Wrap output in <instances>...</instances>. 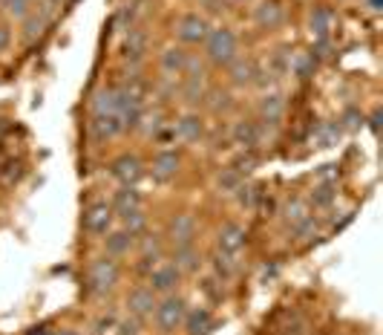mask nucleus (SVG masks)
<instances>
[{
	"mask_svg": "<svg viewBox=\"0 0 383 335\" xmlns=\"http://www.w3.org/2000/svg\"><path fill=\"white\" fill-rule=\"evenodd\" d=\"M205 55L210 64L216 66H228L237 55H240V44H237V35L228 29V26H216L208 32L205 38Z\"/></svg>",
	"mask_w": 383,
	"mask_h": 335,
	"instance_id": "nucleus-1",
	"label": "nucleus"
},
{
	"mask_svg": "<svg viewBox=\"0 0 383 335\" xmlns=\"http://www.w3.org/2000/svg\"><path fill=\"white\" fill-rule=\"evenodd\" d=\"M118 275H121V272H118V263H116V257L104 254V257L93 260L87 281H90V289H93L96 295H107V292H113V289H116Z\"/></svg>",
	"mask_w": 383,
	"mask_h": 335,
	"instance_id": "nucleus-2",
	"label": "nucleus"
},
{
	"mask_svg": "<svg viewBox=\"0 0 383 335\" xmlns=\"http://www.w3.org/2000/svg\"><path fill=\"white\" fill-rule=\"evenodd\" d=\"M153 315H156V326L168 335V332H173V329H179V326L185 324L188 304H185V298H179V295H165V298L156 304V309H153Z\"/></svg>",
	"mask_w": 383,
	"mask_h": 335,
	"instance_id": "nucleus-3",
	"label": "nucleus"
},
{
	"mask_svg": "<svg viewBox=\"0 0 383 335\" xmlns=\"http://www.w3.org/2000/svg\"><path fill=\"white\" fill-rule=\"evenodd\" d=\"M208 32H210V26H208V21L202 18V15H182L179 21H176V38L182 41V44H190V46H196V44H205V38H208Z\"/></svg>",
	"mask_w": 383,
	"mask_h": 335,
	"instance_id": "nucleus-4",
	"label": "nucleus"
},
{
	"mask_svg": "<svg viewBox=\"0 0 383 335\" xmlns=\"http://www.w3.org/2000/svg\"><path fill=\"white\" fill-rule=\"evenodd\" d=\"M113 220H116V211L113 206L107 203H93L87 211H84V229L96 237H104L113 231Z\"/></svg>",
	"mask_w": 383,
	"mask_h": 335,
	"instance_id": "nucleus-5",
	"label": "nucleus"
},
{
	"mask_svg": "<svg viewBox=\"0 0 383 335\" xmlns=\"http://www.w3.org/2000/svg\"><path fill=\"white\" fill-rule=\"evenodd\" d=\"M156 304H159V295L153 292L150 286H138V289H133V292L127 295V312H130L136 321L150 318L153 309H156Z\"/></svg>",
	"mask_w": 383,
	"mask_h": 335,
	"instance_id": "nucleus-6",
	"label": "nucleus"
},
{
	"mask_svg": "<svg viewBox=\"0 0 383 335\" xmlns=\"http://www.w3.org/2000/svg\"><path fill=\"white\" fill-rule=\"evenodd\" d=\"M182 281V272L176 269L173 263H165V266H156V269L150 272V289L156 295H173L176 286Z\"/></svg>",
	"mask_w": 383,
	"mask_h": 335,
	"instance_id": "nucleus-7",
	"label": "nucleus"
},
{
	"mask_svg": "<svg viewBox=\"0 0 383 335\" xmlns=\"http://www.w3.org/2000/svg\"><path fill=\"white\" fill-rule=\"evenodd\" d=\"M90 133L98 139V142H107V139H116L124 133V121L118 113H96L93 121H90Z\"/></svg>",
	"mask_w": 383,
	"mask_h": 335,
	"instance_id": "nucleus-8",
	"label": "nucleus"
},
{
	"mask_svg": "<svg viewBox=\"0 0 383 335\" xmlns=\"http://www.w3.org/2000/svg\"><path fill=\"white\" fill-rule=\"evenodd\" d=\"M245 240H248V231L240 226V223H225L222 229H219V237H216V243H219V251H225V254H240L242 249H245Z\"/></svg>",
	"mask_w": 383,
	"mask_h": 335,
	"instance_id": "nucleus-9",
	"label": "nucleus"
},
{
	"mask_svg": "<svg viewBox=\"0 0 383 335\" xmlns=\"http://www.w3.org/2000/svg\"><path fill=\"white\" fill-rule=\"evenodd\" d=\"M188 64H190V52L185 46H165L162 55H159V66H162V73L165 76H182L188 70Z\"/></svg>",
	"mask_w": 383,
	"mask_h": 335,
	"instance_id": "nucleus-10",
	"label": "nucleus"
},
{
	"mask_svg": "<svg viewBox=\"0 0 383 335\" xmlns=\"http://www.w3.org/2000/svg\"><path fill=\"white\" fill-rule=\"evenodd\" d=\"M113 176H116L121 185H136V182L144 176L141 159H138V156H130V154L118 156V159L113 162Z\"/></svg>",
	"mask_w": 383,
	"mask_h": 335,
	"instance_id": "nucleus-11",
	"label": "nucleus"
},
{
	"mask_svg": "<svg viewBox=\"0 0 383 335\" xmlns=\"http://www.w3.org/2000/svg\"><path fill=\"white\" fill-rule=\"evenodd\" d=\"M231 136H234V142H237L240 148L251 151V148H257V145L262 142V127H260L257 121H248V119H242V121H237V124H234Z\"/></svg>",
	"mask_w": 383,
	"mask_h": 335,
	"instance_id": "nucleus-12",
	"label": "nucleus"
},
{
	"mask_svg": "<svg viewBox=\"0 0 383 335\" xmlns=\"http://www.w3.org/2000/svg\"><path fill=\"white\" fill-rule=\"evenodd\" d=\"M124 58L130 61V64H141V58H144V52H147V32L144 29H138V26H133V29H127V38H124Z\"/></svg>",
	"mask_w": 383,
	"mask_h": 335,
	"instance_id": "nucleus-13",
	"label": "nucleus"
},
{
	"mask_svg": "<svg viewBox=\"0 0 383 335\" xmlns=\"http://www.w3.org/2000/svg\"><path fill=\"white\" fill-rule=\"evenodd\" d=\"M193 237H196V220H193V214H176L170 220V240L176 246H188V243H193Z\"/></svg>",
	"mask_w": 383,
	"mask_h": 335,
	"instance_id": "nucleus-14",
	"label": "nucleus"
},
{
	"mask_svg": "<svg viewBox=\"0 0 383 335\" xmlns=\"http://www.w3.org/2000/svg\"><path fill=\"white\" fill-rule=\"evenodd\" d=\"M133 243H136V234H130L127 229H116V231L104 234V249H107L110 257H124V254H130Z\"/></svg>",
	"mask_w": 383,
	"mask_h": 335,
	"instance_id": "nucleus-15",
	"label": "nucleus"
},
{
	"mask_svg": "<svg viewBox=\"0 0 383 335\" xmlns=\"http://www.w3.org/2000/svg\"><path fill=\"white\" fill-rule=\"evenodd\" d=\"M176 174H179V156L173 151H162L156 159H153V179L170 182Z\"/></svg>",
	"mask_w": 383,
	"mask_h": 335,
	"instance_id": "nucleus-16",
	"label": "nucleus"
},
{
	"mask_svg": "<svg viewBox=\"0 0 383 335\" xmlns=\"http://www.w3.org/2000/svg\"><path fill=\"white\" fill-rule=\"evenodd\" d=\"M309 26L315 38H332V26H335V12L329 6H315L309 15Z\"/></svg>",
	"mask_w": 383,
	"mask_h": 335,
	"instance_id": "nucleus-17",
	"label": "nucleus"
},
{
	"mask_svg": "<svg viewBox=\"0 0 383 335\" xmlns=\"http://www.w3.org/2000/svg\"><path fill=\"white\" fill-rule=\"evenodd\" d=\"M113 211H118V217L121 214H127V211H133V209H141V194L136 191V185H121V191H116L113 194Z\"/></svg>",
	"mask_w": 383,
	"mask_h": 335,
	"instance_id": "nucleus-18",
	"label": "nucleus"
},
{
	"mask_svg": "<svg viewBox=\"0 0 383 335\" xmlns=\"http://www.w3.org/2000/svg\"><path fill=\"white\" fill-rule=\"evenodd\" d=\"M202 119L199 116H193V113H188V116H182L179 121H176V127H173V133H176V139H182V142H199L202 139Z\"/></svg>",
	"mask_w": 383,
	"mask_h": 335,
	"instance_id": "nucleus-19",
	"label": "nucleus"
},
{
	"mask_svg": "<svg viewBox=\"0 0 383 335\" xmlns=\"http://www.w3.org/2000/svg\"><path fill=\"white\" fill-rule=\"evenodd\" d=\"M185 326H188V335H210L213 332V318L205 306H199V309L185 315Z\"/></svg>",
	"mask_w": 383,
	"mask_h": 335,
	"instance_id": "nucleus-20",
	"label": "nucleus"
},
{
	"mask_svg": "<svg viewBox=\"0 0 383 335\" xmlns=\"http://www.w3.org/2000/svg\"><path fill=\"white\" fill-rule=\"evenodd\" d=\"M315 70H317V58H315L312 52H297V55H291L288 73H291V76H297L300 81L312 79V76H315Z\"/></svg>",
	"mask_w": 383,
	"mask_h": 335,
	"instance_id": "nucleus-21",
	"label": "nucleus"
},
{
	"mask_svg": "<svg viewBox=\"0 0 383 335\" xmlns=\"http://www.w3.org/2000/svg\"><path fill=\"white\" fill-rule=\"evenodd\" d=\"M257 24L260 26H265V29H274V26H280L282 24V18H285V12H282V6L277 4V0H265V4H260L257 6Z\"/></svg>",
	"mask_w": 383,
	"mask_h": 335,
	"instance_id": "nucleus-22",
	"label": "nucleus"
},
{
	"mask_svg": "<svg viewBox=\"0 0 383 335\" xmlns=\"http://www.w3.org/2000/svg\"><path fill=\"white\" fill-rule=\"evenodd\" d=\"M260 113H262V121H280L282 113H285V99L280 93H265L262 101H260Z\"/></svg>",
	"mask_w": 383,
	"mask_h": 335,
	"instance_id": "nucleus-23",
	"label": "nucleus"
},
{
	"mask_svg": "<svg viewBox=\"0 0 383 335\" xmlns=\"http://www.w3.org/2000/svg\"><path fill=\"white\" fill-rule=\"evenodd\" d=\"M173 266H176L179 272H193V269H199V254H196L193 243L176 246V251H173Z\"/></svg>",
	"mask_w": 383,
	"mask_h": 335,
	"instance_id": "nucleus-24",
	"label": "nucleus"
},
{
	"mask_svg": "<svg viewBox=\"0 0 383 335\" xmlns=\"http://www.w3.org/2000/svg\"><path fill=\"white\" fill-rule=\"evenodd\" d=\"M49 18H52V15H49L46 9H41V12H29V15L24 18V41L32 44V41L44 32V26H46Z\"/></svg>",
	"mask_w": 383,
	"mask_h": 335,
	"instance_id": "nucleus-25",
	"label": "nucleus"
},
{
	"mask_svg": "<svg viewBox=\"0 0 383 335\" xmlns=\"http://www.w3.org/2000/svg\"><path fill=\"white\" fill-rule=\"evenodd\" d=\"M228 73H231V81L234 84H251V76H254V64L251 61H245V58H234L231 64H228Z\"/></svg>",
	"mask_w": 383,
	"mask_h": 335,
	"instance_id": "nucleus-26",
	"label": "nucleus"
},
{
	"mask_svg": "<svg viewBox=\"0 0 383 335\" xmlns=\"http://www.w3.org/2000/svg\"><path fill=\"white\" fill-rule=\"evenodd\" d=\"M210 263H213V272H216V278H222V281H231V278H234V272H237V260H234V254L216 251Z\"/></svg>",
	"mask_w": 383,
	"mask_h": 335,
	"instance_id": "nucleus-27",
	"label": "nucleus"
},
{
	"mask_svg": "<svg viewBox=\"0 0 383 335\" xmlns=\"http://www.w3.org/2000/svg\"><path fill=\"white\" fill-rule=\"evenodd\" d=\"M337 185L335 182H317V188L312 191V203H315V209H329L335 199H337V191H335Z\"/></svg>",
	"mask_w": 383,
	"mask_h": 335,
	"instance_id": "nucleus-28",
	"label": "nucleus"
},
{
	"mask_svg": "<svg viewBox=\"0 0 383 335\" xmlns=\"http://www.w3.org/2000/svg\"><path fill=\"white\" fill-rule=\"evenodd\" d=\"M282 214H285V223H291V226H297L300 220H305L312 211H309V203L305 199H300V196H294V199H288L285 203V209H282Z\"/></svg>",
	"mask_w": 383,
	"mask_h": 335,
	"instance_id": "nucleus-29",
	"label": "nucleus"
},
{
	"mask_svg": "<svg viewBox=\"0 0 383 335\" xmlns=\"http://www.w3.org/2000/svg\"><path fill=\"white\" fill-rule=\"evenodd\" d=\"M340 136H343V124H340V121L320 124V130H317V142H320V148H332V145H337Z\"/></svg>",
	"mask_w": 383,
	"mask_h": 335,
	"instance_id": "nucleus-30",
	"label": "nucleus"
},
{
	"mask_svg": "<svg viewBox=\"0 0 383 335\" xmlns=\"http://www.w3.org/2000/svg\"><path fill=\"white\" fill-rule=\"evenodd\" d=\"M121 226H124L130 234H141L144 226H147V214H144V209H133V211L121 214Z\"/></svg>",
	"mask_w": 383,
	"mask_h": 335,
	"instance_id": "nucleus-31",
	"label": "nucleus"
},
{
	"mask_svg": "<svg viewBox=\"0 0 383 335\" xmlns=\"http://www.w3.org/2000/svg\"><path fill=\"white\" fill-rule=\"evenodd\" d=\"M216 185H219V191H225V194H234V191L242 185V176H240L234 168H225V171L219 174Z\"/></svg>",
	"mask_w": 383,
	"mask_h": 335,
	"instance_id": "nucleus-32",
	"label": "nucleus"
},
{
	"mask_svg": "<svg viewBox=\"0 0 383 335\" xmlns=\"http://www.w3.org/2000/svg\"><path fill=\"white\" fill-rule=\"evenodd\" d=\"M234 194H237V199H240V206H242V209H254V206H257V199H260V188H257V185H245V182H242Z\"/></svg>",
	"mask_w": 383,
	"mask_h": 335,
	"instance_id": "nucleus-33",
	"label": "nucleus"
},
{
	"mask_svg": "<svg viewBox=\"0 0 383 335\" xmlns=\"http://www.w3.org/2000/svg\"><path fill=\"white\" fill-rule=\"evenodd\" d=\"M4 12H6L9 18L24 21V18L32 12V0H6V4H4Z\"/></svg>",
	"mask_w": 383,
	"mask_h": 335,
	"instance_id": "nucleus-34",
	"label": "nucleus"
},
{
	"mask_svg": "<svg viewBox=\"0 0 383 335\" xmlns=\"http://www.w3.org/2000/svg\"><path fill=\"white\" fill-rule=\"evenodd\" d=\"M317 231V220L309 214V217H305V220H300L297 226H294V237L297 240H305V237H312Z\"/></svg>",
	"mask_w": 383,
	"mask_h": 335,
	"instance_id": "nucleus-35",
	"label": "nucleus"
},
{
	"mask_svg": "<svg viewBox=\"0 0 383 335\" xmlns=\"http://www.w3.org/2000/svg\"><path fill=\"white\" fill-rule=\"evenodd\" d=\"M141 127H144V133L147 136H156V133L162 130V121H165V116L162 113H150V116H141Z\"/></svg>",
	"mask_w": 383,
	"mask_h": 335,
	"instance_id": "nucleus-36",
	"label": "nucleus"
},
{
	"mask_svg": "<svg viewBox=\"0 0 383 335\" xmlns=\"http://www.w3.org/2000/svg\"><path fill=\"white\" fill-rule=\"evenodd\" d=\"M254 168H257V156H254L251 151H248V154H242V156H240V159L234 162V171H237L240 176H245V174H251Z\"/></svg>",
	"mask_w": 383,
	"mask_h": 335,
	"instance_id": "nucleus-37",
	"label": "nucleus"
},
{
	"mask_svg": "<svg viewBox=\"0 0 383 335\" xmlns=\"http://www.w3.org/2000/svg\"><path fill=\"white\" fill-rule=\"evenodd\" d=\"M116 335H141V321H121L116 324Z\"/></svg>",
	"mask_w": 383,
	"mask_h": 335,
	"instance_id": "nucleus-38",
	"label": "nucleus"
},
{
	"mask_svg": "<svg viewBox=\"0 0 383 335\" xmlns=\"http://www.w3.org/2000/svg\"><path fill=\"white\" fill-rule=\"evenodd\" d=\"M159 260H162V254H141V260H138V272H153L159 266Z\"/></svg>",
	"mask_w": 383,
	"mask_h": 335,
	"instance_id": "nucleus-39",
	"label": "nucleus"
},
{
	"mask_svg": "<svg viewBox=\"0 0 383 335\" xmlns=\"http://www.w3.org/2000/svg\"><path fill=\"white\" fill-rule=\"evenodd\" d=\"M340 124H346V127H360V124H363V116H360L357 110H346V116L340 119Z\"/></svg>",
	"mask_w": 383,
	"mask_h": 335,
	"instance_id": "nucleus-40",
	"label": "nucleus"
},
{
	"mask_svg": "<svg viewBox=\"0 0 383 335\" xmlns=\"http://www.w3.org/2000/svg\"><path fill=\"white\" fill-rule=\"evenodd\" d=\"M9 44H12V32H9L6 26H0V52H6Z\"/></svg>",
	"mask_w": 383,
	"mask_h": 335,
	"instance_id": "nucleus-41",
	"label": "nucleus"
},
{
	"mask_svg": "<svg viewBox=\"0 0 383 335\" xmlns=\"http://www.w3.org/2000/svg\"><path fill=\"white\" fill-rule=\"evenodd\" d=\"M61 4H63V0H44V9H46V12L52 15V12H55V9L61 6Z\"/></svg>",
	"mask_w": 383,
	"mask_h": 335,
	"instance_id": "nucleus-42",
	"label": "nucleus"
},
{
	"mask_svg": "<svg viewBox=\"0 0 383 335\" xmlns=\"http://www.w3.org/2000/svg\"><path fill=\"white\" fill-rule=\"evenodd\" d=\"M26 335H55V332H52L49 326H35V329H29Z\"/></svg>",
	"mask_w": 383,
	"mask_h": 335,
	"instance_id": "nucleus-43",
	"label": "nucleus"
},
{
	"mask_svg": "<svg viewBox=\"0 0 383 335\" xmlns=\"http://www.w3.org/2000/svg\"><path fill=\"white\" fill-rule=\"evenodd\" d=\"M377 121H380V113L374 110V113H372V119H369V124H372V130H377Z\"/></svg>",
	"mask_w": 383,
	"mask_h": 335,
	"instance_id": "nucleus-44",
	"label": "nucleus"
},
{
	"mask_svg": "<svg viewBox=\"0 0 383 335\" xmlns=\"http://www.w3.org/2000/svg\"><path fill=\"white\" fill-rule=\"evenodd\" d=\"M58 335H81V332H75V329H61Z\"/></svg>",
	"mask_w": 383,
	"mask_h": 335,
	"instance_id": "nucleus-45",
	"label": "nucleus"
},
{
	"mask_svg": "<svg viewBox=\"0 0 383 335\" xmlns=\"http://www.w3.org/2000/svg\"><path fill=\"white\" fill-rule=\"evenodd\" d=\"M369 9H380V0H369Z\"/></svg>",
	"mask_w": 383,
	"mask_h": 335,
	"instance_id": "nucleus-46",
	"label": "nucleus"
},
{
	"mask_svg": "<svg viewBox=\"0 0 383 335\" xmlns=\"http://www.w3.org/2000/svg\"><path fill=\"white\" fill-rule=\"evenodd\" d=\"M4 4H6V0H0V9H4Z\"/></svg>",
	"mask_w": 383,
	"mask_h": 335,
	"instance_id": "nucleus-47",
	"label": "nucleus"
}]
</instances>
